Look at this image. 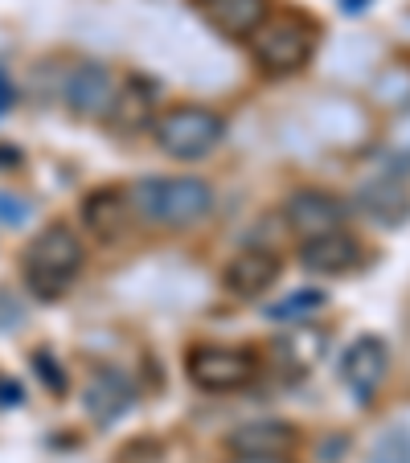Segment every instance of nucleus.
<instances>
[{"label":"nucleus","mask_w":410,"mask_h":463,"mask_svg":"<svg viewBox=\"0 0 410 463\" xmlns=\"http://www.w3.org/2000/svg\"><path fill=\"white\" fill-rule=\"evenodd\" d=\"M131 210L157 226H197L214 210V184L201 176H144L128 189Z\"/></svg>","instance_id":"f257e3e1"},{"label":"nucleus","mask_w":410,"mask_h":463,"mask_svg":"<svg viewBox=\"0 0 410 463\" xmlns=\"http://www.w3.org/2000/svg\"><path fill=\"white\" fill-rule=\"evenodd\" d=\"M82 271V242L71 226H50L25 246L21 254V279H25L29 296L42 299V304H53L66 291L74 288Z\"/></svg>","instance_id":"f03ea898"},{"label":"nucleus","mask_w":410,"mask_h":463,"mask_svg":"<svg viewBox=\"0 0 410 463\" xmlns=\"http://www.w3.org/2000/svg\"><path fill=\"white\" fill-rule=\"evenodd\" d=\"M152 140L173 160H201L226 140V119L197 103L168 107V111L157 115V123H152Z\"/></svg>","instance_id":"7ed1b4c3"},{"label":"nucleus","mask_w":410,"mask_h":463,"mask_svg":"<svg viewBox=\"0 0 410 463\" xmlns=\"http://www.w3.org/2000/svg\"><path fill=\"white\" fill-rule=\"evenodd\" d=\"M316 50V25L304 13L267 17L251 37V53L267 74H296Z\"/></svg>","instance_id":"20e7f679"},{"label":"nucleus","mask_w":410,"mask_h":463,"mask_svg":"<svg viewBox=\"0 0 410 463\" xmlns=\"http://www.w3.org/2000/svg\"><path fill=\"white\" fill-rule=\"evenodd\" d=\"M254 369H259V357L251 349H238V345H193L185 357L189 382L205 393L243 390L254 377Z\"/></svg>","instance_id":"39448f33"},{"label":"nucleus","mask_w":410,"mask_h":463,"mask_svg":"<svg viewBox=\"0 0 410 463\" xmlns=\"http://www.w3.org/2000/svg\"><path fill=\"white\" fill-rule=\"evenodd\" d=\"M136 406V385L123 369H111V365H99L91 369L87 385H82V411L95 427H115L123 414Z\"/></svg>","instance_id":"423d86ee"},{"label":"nucleus","mask_w":410,"mask_h":463,"mask_svg":"<svg viewBox=\"0 0 410 463\" xmlns=\"http://www.w3.org/2000/svg\"><path fill=\"white\" fill-rule=\"evenodd\" d=\"M386 369H390V349H386L382 336L366 333L345 349V357H340V382L349 385L358 402H374L377 385L386 382Z\"/></svg>","instance_id":"0eeeda50"},{"label":"nucleus","mask_w":410,"mask_h":463,"mask_svg":"<svg viewBox=\"0 0 410 463\" xmlns=\"http://www.w3.org/2000/svg\"><path fill=\"white\" fill-rule=\"evenodd\" d=\"M283 222L300 238L329 234V230H340V222H345V202L324 189H296L283 202Z\"/></svg>","instance_id":"6e6552de"},{"label":"nucleus","mask_w":410,"mask_h":463,"mask_svg":"<svg viewBox=\"0 0 410 463\" xmlns=\"http://www.w3.org/2000/svg\"><path fill=\"white\" fill-rule=\"evenodd\" d=\"M107 119H111V128L123 131V136H136V131L152 128V123H157V82L144 79V74H128V79L115 87Z\"/></svg>","instance_id":"1a4fd4ad"},{"label":"nucleus","mask_w":410,"mask_h":463,"mask_svg":"<svg viewBox=\"0 0 410 463\" xmlns=\"http://www.w3.org/2000/svg\"><path fill=\"white\" fill-rule=\"evenodd\" d=\"M62 95H66V103H71V111L79 115V119H103V115L111 111L115 79L103 61H82V66L71 71Z\"/></svg>","instance_id":"9d476101"},{"label":"nucleus","mask_w":410,"mask_h":463,"mask_svg":"<svg viewBox=\"0 0 410 463\" xmlns=\"http://www.w3.org/2000/svg\"><path fill=\"white\" fill-rule=\"evenodd\" d=\"M280 271H283L280 254L246 250V254H238V259L226 262V271H222V288H226L234 299H259V296H267V291L275 288Z\"/></svg>","instance_id":"9b49d317"},{"label":"nucleus","mask_w":410,"mask_h":463,"mask_svg":"<svg viewBox=\"0 0 410 463\" xmlns=\"http://www.w3.org/2000/svg\"><path fill=\"white\" fill-rule=\"evenodd\" d=\"M300 262L312 275H345L361 262V242L345 226L329 230V234H316L300 242Z\"/></svg>","instance_id":"f8f14e48"},{"label":"nucleus","mask_w":410,"mask_h":463,"mask_svg":"<svg viewBox=\"0 0 410 463\" xmlns=\"http://www.w3.org/2000/svg\"><path fill=\"white\" fill-rule=\"evenodd\" d=\"M296 443H300L296 427L283 419H254L226 435V447L234 455H291Z\"/></svg>","instance_id":"ddd939ff"},{"label":"nucleus","mask_w":410,"mask_h":463,"mask_svg":"<svg viewBox=\"0 0 410 463\" xmlns=\"http://www.w3.org/2000/svg\"><path fill=\"white\" fill-rule=\"evenodd\" d=\"M197 9L222 37L246 42V37H254V29L267 21L271 5L267 0H197Z\"/></svg>","instance_id":"4468645a"},{"label":"nucleus","mask_w":410,"mask_h":463,"mask_svg":"<svg viewBox=\"0 0 410 463\" xmlns=\"http://www.w3.org/2000/svg\"><path fill=\"white\" fill-rule=\"evenodd\" d=\"M128 218H131V202H128V189H95L82 202V226L99 238V242H111L128 230Z\"/></svg>","instance_id":"2eb2a0df"},{"label":"nucleus","mask_w":410,"mask_h":463,"mask_svg":"<svg viewBox=\"0 0 410 463\" xmlns=\"http://www.w3.org/2000/svg\"><path fill=\"white\" fill-rule=\"evenodd\" d=\"M358 202L377 226H398V222L410 218V193H406V184L394 181V176L369 181L366 189L358 193Z\"/></svg>","instance_id":"dca6fc26"},{"label":"nucleus","mask_w":410,"mask_h":463,"mask_svg":"<svg viewBox=\"0 0 410 463\" xmlns=\"http://www.w3.org/2000/svg\"><path fill=\"white\" fill-rule=\"evenodd\" d=\"M324 349H329V336H324L320 328H300V333H283L280 341H275V353H280L283 365H291L296 373H304L312 361H320Z\"/></svg>","instance_id":"f3484780"},{"label":"nucleus","mask_w":410,"mask_h":463,"mask_svg":"<svg viewBox=\"0 0 410 463\" xmlns=\"http://www.w3.org/2000/svg\"><path fill=\"white\" fill-rule=\"evenodd\" d=\"M324 291L320 288H296V291H288L283 299H275V304H267L262 312H267V320H304V316H316L324 307Z\"/></svg>","instance_id":"a211bd4d"},{"label":"nucleus","mask_w":410,"mask_h":463,"mask_svg":"<svg viewBox=\"0 0 410 463\" xmlns=\"http://www.w3.org/2000/svg\"><path fill=\"white\" fill-rule=\"evenodd\" d=\"M369 463H410V430L390 427L369 451Z\"/></svg>","instance_id":"6ab92c4d"},{"label":"nucleus","mask_w":410,"mask_h":463,"mask_svg":"<svg viewBox=\"0 0 410 463\" xmlns=\"http://www.w3.org/2000/svg\"><path fill=\"white\" fill-rule=\"evenodd\" d=\"M33 369H37V377H42V382L50 385L53 393H66V390H71V377H66V369L58 365V357H53L50 349H37L33 353Z\"/></svg>","instance_id":"aec40b11"},{"label":"nucleus","mask_w":410,"mask_h":463,"mask_svg":"<svg viewBox=\"0 0 410 463\" xmlns=\"http://www.w3.org/2000/svg\"><path fill=\"white\" fill-rule=\"evenodd\" d=\"M33 205L25 197H13V193H0V226H25Z\"/></svg>","instance_id":"412c9836"},{"label":"nucleus","mask_w":410,"mask_h":463,"mask_svg":"<svg viewBox=\"0 0 410 463\" xmlns=\"http://www.w3.org/2000/svg\"><path fill=\"white\" fill-rule=\"evenodd\" d=\"M13 103H17V87H13V79H9V71L0 66V119L13 111Z\"/></svg>","instance_id":"4be33fe9"},{"label":"nucleus","mask_w":410,"mask_h":463,"mask_svg":"<svg viewBox=\"0 0 410 463\" xmlns=\"http://www.w3.org/2000/svg\"><path fill=\"white\" fill-rule=\"evenodd\" d=\"M21 402H25V390L13 377H0V406H21Z\"/></svg>","instance_id":"5701e85b"},{"label":"nucleus","mask_w":410,"mask_h":463,"mask_svg":"<svg viewBox=\"0 0 410 463\" xmlns=\"http://www.w3.org/2000/svg\"><path fill=\"white\" fill-rule=\"evenodd\" d=\"M230 463H291L288 455H234Z\"/></svg>","instance_id":"b1692460"},{"label":"nucleus","mask_w":410,"mask_h":463,"mask_svg":"<svg viewBox=\"0 0 410 463\" xmlns=\"http://www.w3.org/2000/svg\"><path fill=\"white\" fill-rule=\"evenodd\" d=\"M366 5L369 0H340V9L345 13H366Z\"/></svg>","instance_id":"393cba45"}]
</instances>
